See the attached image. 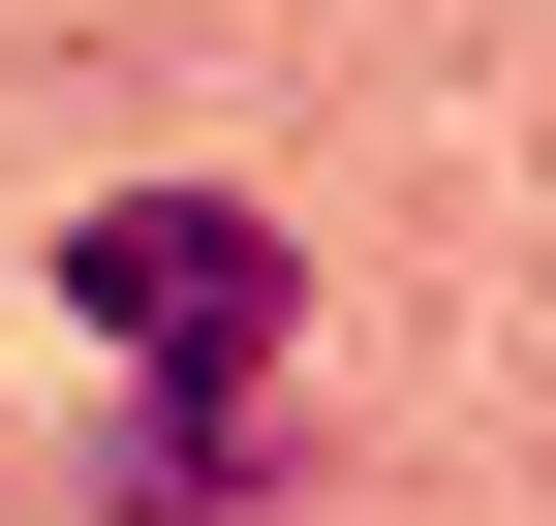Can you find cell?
I'll return each mask as SVG.
<instances>
[{"label": "cell", "mask_w": 556, "mask_h": 526, "mask_svg": "<svg viewBox=\"0 0 556 526\" xmlns=\"http://www.w3.org/2000/svg\"><path fill=\"white\" fill-rule=\"evenodd\" d=\"M62 310H93L155 403H248V372H278V217H248V186H124V217L62 248Z\"/></svg>", "instance_id": "cell-1"}, {"label": "cell", "mask_w": 556, "mask_h": 526, "mask_svg": "<svg viewBox=\"0 0 556 526\" xmlns=\"http://www.w3.org/2000/svg\"><path fill=\"white\" fill-rule=\"evenodd\" d=\"M248 496H278L248 403H124V465H93V526H248Z\"/></svg>", "instance_id": "cell-2"}]
</instances>
